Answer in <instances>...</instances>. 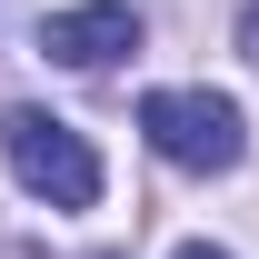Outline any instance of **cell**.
I'll use <instances>...</instances> for the list:
<instances>
[{
	"label": "cell",
	"mask_w": 259,
	"mask_h": 259,
	"mask_svg": "<svg viewBox=\"0 0 259 259\" xmlns=\"http://www.w3.org/2000/svg\"><path fill=\"white\" fill-rule=\"evenodd\" d=\"M140 130H150V150L169 169H199V180L239 169V150H249V120H239L229 90H150L140 100Z\"/></svg>",
	"instance_id": "obj_1"
},
{
	"label": "cell",
	"mask_w": 259,
	"mask_h": 259,
	"mask_svg": "<svg viewBox=\"0 0 259 259\" xmlns=\"http://www.w3.org/2000/svg\"><path fill=\"white\" fill-rule=\"evenodd\" d=\"M0 150L20 169V190L50 199V209H90L100 199V150L70 120H50V110H10V120H0Z\"/></svg>",
	"instance_id": "obj_2"
},
{
	"label": "cell",
	"mask_w": 259,
	"mask_h": 259,
	"mask_svg": "<svg viewBox=\"0 0 259 259\" xmlns=\"http://www.w3.org/2000/svg\"><path fill=\"white\" fill-rule=\"evenodd\" d=\"M40 50L60 70H110L120 50H140V10L130 0H80V10H50L40 20Z\"/></svg>",
	"instance_id": "obj_3"
},
{
	"label": "cell",
	"mask_w": 259,
	"mask_h": 259,
	"mask_svg": "<svg viewBox=\"0 0 259 259\" xmlns=\"http://www.w3.org/2000/svg\"><path fill=\"white\" fill-rule=\"evenodd\" d=\"M239 50H249V70H259V0L239 10Z\"/></svg>",
	"instance_id": "obj_4"
},
{
	"label": "cell",
	"mask_w": 259,
	"mask_h": 259,
	"mask_svg": "<svg viewBox=\"0 0 259 259\" xmlns=\"http://www.w3.org/2000/svg\"><path fill=\"white\" fill-rule=\"evenodd\" d=\"M180 259H229V249H209V239H190V249H180Z\"/></svg>",
	"instance_id": "obj_5"
}]
</instances>
